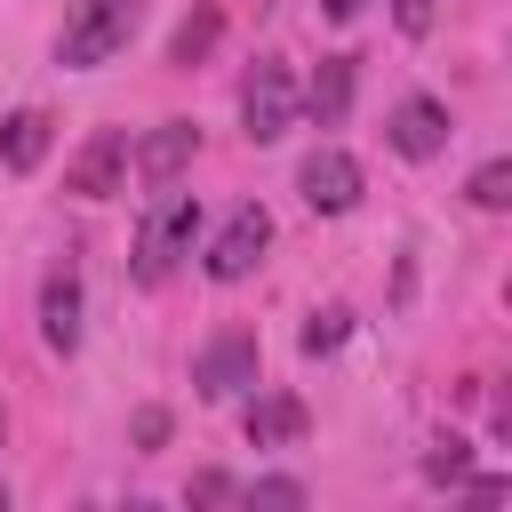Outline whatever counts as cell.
<instances>
[{
	"label": "cell",
	"instance_id": "obj_1",
	"mask_svg": "<svg viewBox=\"0 0 512 512\" xmlns=\"http://www.w3.org/2000/svg\"><path fill=\"white\" fill-rule=\"evenodd\" d=\"M136 16H144V0H64V32H56V64H72V72H88V64H104V56H120V48H128V32H136Z\"/></svg>",
	"mask_w": 512,
	"mask_h": 512
},
{
	"label": "cell",
	"instance_id": "obj_2",
	"mask_svg": "<svg viewBox=\"0 0 512 512\" xmlns=\"http://www.w3.org/2000/svg\"><path fill=\"white\" fill-rule=\"evenodd\" d=\"M192 240H200V200L160 184V208H152V216H144V232H136V280H144V288H160V280L192 256Z\"/></svg>",
	"mask_w": 512,
	"mask_h": 512
},
{
	"label": "cell",
	"instance_id": "obj_3",
	"mask_svg": "<svg viewBox=\"0 0 512 512\" xmlns=\"http://www.w3.org/2000/svg\"><path fill=\"white\" fill-rule=\"evenodd\" d=\"M296 80H288V64H272V56H256V72L240 80V128L256 136V144H272V136H288V120H296Z\"/></svg>",
	"mask_w": 512,
	"mask_h": 512
},
{
	"label": "cell",
	"instance_id": "obj_4",
	"mask_svg": "<svg viewBox=\"0 0 512 512\" xmlns=\"http://www.w3.org/2000/svg\"><path fill=\"white\" fill-rule=\"evenodd\" d=\"M296 192H304L312 216H344V208H360V160L336 152V144H320V152L296 168Z\"/></svg>",
	"mask_w": 512,
	"mask_h": 512
},
{
	"label": "cell",
	"instance_id": "obj_5",
	"mask_svg": "<svg viewBox=\"0 0 512 512\" xmlns=\"http://www.w3.org/2000/svg\"><path fill=\"white\" fill-rule=\"evenodd\" d=\"M264 248H272V216H264L256 200H248V208H232V224L208 240V280H248Z\"/></svg>",
	"mask_w": 512,
	"mask_h": 512
},
{
	"label": "cell",
	"instance_id": "obj_6",
	"mask_svg": "<svg viewBox=\"0 0 512 512\" xmlns=\"http://www.w3.org/2000/svg\"><path fill=\"white\" fill-rule=\"evenodd\" d=\"M192 384H200V400H232V392H248V384H256V336L224 328V336L192 360Z\"/></svg>",
	"mask_w": 512,
	"mask_h": 512
},
{
	"label": "cell",
	"instance_id": "obj_7",
	"mask_svg": "<svg viewBox=\"0 0 512 512\" xmlns=\"http://www.w3.org/2000/svg\"><path fill=\"white\" fill-rule=\"evenodd\" d=\"M120 168H128V136H120V128H96V136L80 144V160L64 168V192H80V200H112V192H120Z\"/></svg>",
	"mask_w": 512,
	"mask_h": 512
},
{
	"label": "cell",
	"instance_id": "obj_8",
	"mask_svg": "<svg viewBox=\"0 0 512 512\" xmlns=\"http://www.w3.org/2000/svg\"><path fill=\"white\" fill-rule=\"evenodd\" d=\"M384 136H392V152H400V160H432V152L448 144V112H440L432 96H408V104L384 120Z\"/></svg>",
	"mask_w": 512,
	"mask_h": 512
},
{
	"label": "cell",
	"instance_id": "obj_9",
	"mask_svg": "<svg viewBox=\"0 0 512 512\" xmlns=\"http://www.w3.org/2000/svg\"><path fill=\"white\" fill-rule=\"evenodd\" d=\"M40 336H48V352H72L80 344V272L72 264H56L48 288H40Z\"/></svg>",
	"mask_w": 512,
	"mask_h": 512
},
{
	"label": "cell",
	"instance_id": "obj_10",
	"mask_svg": "<svg viewBox=\"0 0 512 512\" xmlns=\"http://www.w3.org/2000/svg\"><path fill=\"white\" fill-rule=\"evenodd\" d=\"M192 144H200V128H192V120H160V128L144 136V152H136L144 184H176V176H184V160H192Z\"/></svg>",
	"mask_w": 512,
	"mask_h": 512
},
{
	"label": "cell",
	"instance_id": "obj_11",
	"mask_svg": "<svg viewBox=\"0 0 512 512\" xmlns=\"http://www.w3.org/2000/svg\"><path fill=\"white\" fill-rule=\"evenodd\" d=\"M48 128H56V120H48V112H32V104H24V112H8V120H0V168L32 176V168L48 160Z\"/></svg>",
	"mask_w": 512,
	"mask_h": 512
},
{
	"label": "cell",
	"instance_id": "obj_12",
	"mask_svg": "<svg viewBox=\"0 0 512 512\" xmlns=\"http://www.w3.org/2000/svg\"><path fill=\"white\" fill-rule=\"evenodd\" d=\"M248 440L256 448H280V440H296L304 432V400H288V392H272V400H248Z\"/></svg>",
	"mask_w": 512,
	"mask_h": 512
},
{
	"label": "cell",
	"instance_id": "obj_13",
	"mask_svg": "<svg viewBox=\"0 0 512 512\" xmlns=\"http://www.w3.org/2000/svg\"><path fill=\"white\" fill-rule=\"evenodd\" d=\"M304 104H312V120H320V128H336V120H344V104H352V56H328V64L312 72Z\"/></svg>",
	"mask_w": 512,
	"mask_h": 512
},
{
	"label": "cell",
	"instance_id": "obj_14",
	"mask_svg": "<svg viewBox=\"0 0 512 512\" xmlns=\"http://www.w3.org/2000/svg\"><path fill=\"white\" fill-rule=\"evenodd\" d=\"M216 32H224V16H216V8L184 16V24H176V40H168V64H200V56L216 48Z\"/></svg>",
	"mask_w": 512,
	"mask_h": 512
},
{
	"label": "cell",
	"instance_id": "obj_15",
	"mask_svg": "<svg viewBox=\"0 0 512 512\" xmlns=\"http://www.w3.org/2000/svg\"><path fill=\"white\" fill-rule=\"evenodd\" d=\"M344 320H352V312H336V304H328V312H312V320H304V352H312V360H320V352H336V344H344Z\"/></svg>",
	"mask_w": 512,
	"mask_h": 512
},
{
	"label": "cell",
	"instance_id": "obj_16",
	"mask_svg": "<svg viewBox=\"0 0 512 512\" xmlns=\"http://www.w3.org/2000/svg\"><path fill=\"white\" fill-rule=\"evenodd\" d=\"M472 200H480V208H504V200H512V168H504V160H488V168L472 176Z\"/></svg>",
	"mask_w": 512,
	"mask_h": 512
},
{
	"label": "cell",
	"instance_id": "obj_17",
	"mask_svg": "<svg viewBox=\"0 0 512 512\" xmlns=\"http://www.w3.org/2000/svg\"><path fill=\"white\" fill-rule=\"evenodd\" d=\"M424 472H432V480H464V440H440V448L424 456Z\"/></svg>",
	"mask_w": 512,
	"mask_h": 512
},
{
	"label": "cell",
	"instance_id": "obj_18",
	"mask_svg": "<svg viewBox=\"0 0 512 512\" xmlns=\"http://www.w3.org/2000/svg\"><path fill=\"white\" fill-rule=\"evenodd\" d=\"M392 16H400V32H408V40H424V32H432V0H392Z\"/></svg>",
	"mask_w": 512,
	"mask_h": 512
},
{
	"label": "cell",
	"instance_id": "obj_19",
	"mask_svg": "<svg viewBox=\"0 0 512 512\" xmlns=\"http://www.w3.org/2000/svg\"><path fill=\"white\" fill-rule=\"evenodd\" d=\"M256 504H304L296 480H256Z\"/></svg>",
	"mask_w": 512,
	"mask_h": 512
},
{
	"label": "cell",
	"instance_id": "obj_20",
	"mask_svg": "<svg viewBox=\"0 0 512 512\" xmlns=\"http://www.w3.org/2000/svg\"><path fill=\"white\" fill-rule=\"evenodd\" d=\"M136 440H144V448H160V440H168V416H160V408H144V416H136Z\"/></svg>",
	"mask_w": 512,
	"mask_h": 512
},
{
	"label": "cell",
	"instance_id": "obj_21",
	"mask_svg": "<svg viewBox=\"0 0 512 512\" xmlns=\"http://www.w3.org/2000/svg\"><path fill=\"white\" fill-rule=\"evenodd\" d=\"M320 8H328V16H336V24H352V16H360V8H368V0H320Z\"/></svg>",
	"mask_w": 512,
	"mask_h": 512
}]
</instances>
